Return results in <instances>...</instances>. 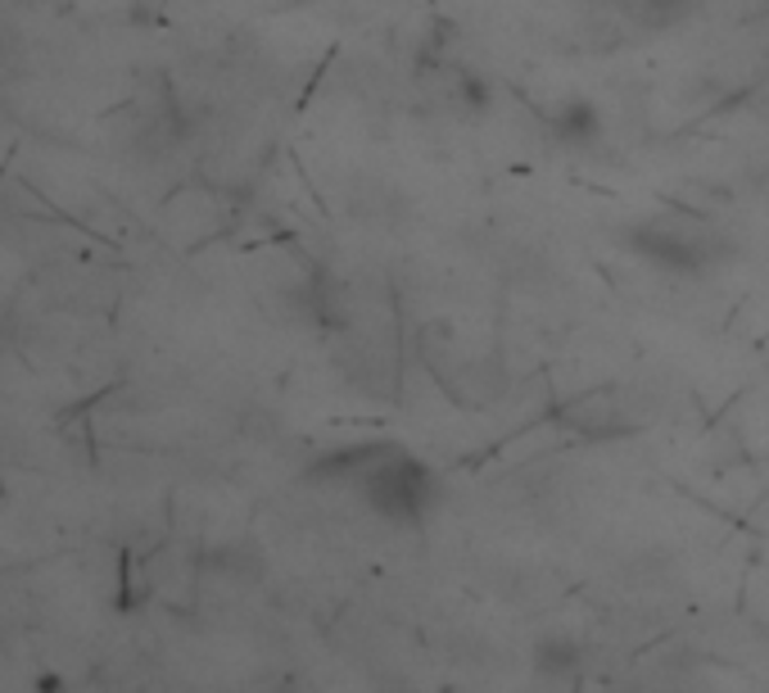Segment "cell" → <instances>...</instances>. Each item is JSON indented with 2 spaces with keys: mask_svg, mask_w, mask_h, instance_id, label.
Listing matches in <instances>:
<instances>
[{
  "mask_svg": "<svg viewBox=\"0 0 769 693\" xmlns=\"http://www.w3.org/2000/svg\"><path fill=\"white\" fill-rule=\"evenodd\" d=\"M648 6H652V10H657V14H666V10H670V6H683V0H648Z\"/></svg>",
  "mask_w": 769,
  "mask_h": 693,
  "instance_id": "obj_3",
  "label": "cell"
},
{
  "mask_svg": "<svg viewBox=\"0 0 769 693\" xmlns=\"http://www.w3.org/2000/svg\"><path fill=\"white\" fill-rule=\"evenodd\" d=\"M358 462H348V476L354 485L367 495V504L394 521H416L431 504V471L407 458L403 449H385V445H372V449H354Z\"/></svg>",
  "mask_w": 769,
  "mask_h": 693,
  "instance_id": "obj_1",
  "label": "cell"
},
{
  "mask_svg": "<svg viewBox=\"0 0 769 693\" xmlns=\"http://www.w3.org/2000/svg\"><path fill=\"white\" fill-rule=\"evenodd\" d=\"M643 258L670 267V272H697L707 267L720 254V241L702 227V223H688V218H661V223H643L629 236Z\"/></svg>",
  "mask_w": 769,
  "mask_h": 693,
  "instance_id": "obj_2",
  "label": "cell"
}]
</instances>
